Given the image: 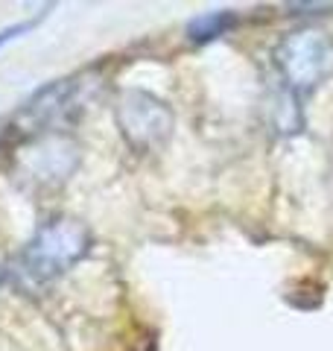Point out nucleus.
Returning <instances> with one entry per match:
<instances>
[{
    "instance_id": "nucleus-1",
    "label": "nucleus",
    "mask_w": 333,
    "mask_h": 351,
    "mask_svg": "<svg viewBox=\"0 0 333 351\" xmlns=\"http://www.w3.org/2000/svg\"><path fill=\"white\" fill-rule=\"evenodd\" d=\"M88 252H91L88 226L73 217H53L32 234V240L18 255L15 278L27 290L47 287L50 281L73 269Z\"/></svg>"
},
{
    "instance_id": "nucleus-2",
    "label": "nucleus",
    "mask_w": 333,
    "mask_h": 351,
    "mask_svg": "<svg viewBox=\"0 0 333 351\" xmlns=\"http://www.w3.org/2000/svg\"><path fill=\"white\" fill-rule=\"evenodd\" d=\"M275 68L295 97L316 91L333 71V44L321 29H293L275 47Z\"/></svg>"
},
{
    "instance_id": "nucleus-3",
    "label": "nucleus",
    "mask_w": 333,
    "mask_h": 351,
    "mask_svg": "<svg viewBox=\"0 0 333 351\" xmlns=\"http://www.w3.org/2000/svg\"><path fill=\"white\" fill-rule=\"evenodd\" d=\"M114 123L123 141L138 152L164 147L173 135L175 114L166 100L143 88H123L114 100Z\"/></svg>"
},
{
    "instance_id": "nucleus-4",
    "label": "nucleus",
    "mask_w": 333,
    "mask_h": 351,
    "mask_svg": "<svg viewBox=\"0 0 333 351\" xmlns=\"http://www.w3.org/2000/svg\"><path fill=\"white\" fill-rule=\"evenodd\" d=\"M91 76H68V80H56L44 85L24 103L18 114V123L24 126L29 135L38 132H62L64 123H71L85 108L88 97H91Z\"/></svg>"
},
{
    "instance_id": "nucleus-5",
    "label": "nucleus",
    "mask_w": 333,
    "mask_h": 351,
    "mask_svg": "<svg viewBox=\"0 0 333 351\" xmlns=\"http://www.w3.org/2000/svg\"><path fill=\"white\" fill-rule=\"evenodd\" d=\"M18 164L38 188H59L79 167V144L64 132H38L18 149Z\"/></svg>"
},
{
    "instance_id": "nucleus-6",
    "label": "nucleus",
    "mask_w": 333,
    "mask_h": 351,
    "mask_svg": "<svg viewBox=\"0 0 333 351\" xmlns=\"http://www.w3.org/2000/svg\"><path fill=\"white\" fill-rule=\"evenodd\" d=\"M231 21H234V15L231 12H210L205 18H196L190 24V38L193 41H210V38H219L225 36Z\"/></svg>"
},
{
    "instance_id": "nucleus-7",
    "label": "nucleus",
    "mask_w": 333,
    "mask_h": 351,
    "mask_svg": "<svg viewBox=\"0 0 333 351\" xmlns=\"http://www.w3.org/2000/svg\"><path fill=\"white\" fill-rule=\"evenodd\" d=\"M36 24H38V18H29V21H21V24H12V27L0 29V47H6V44L12 41V38H18V36H24V32H29Z\"/></svg>"
},
{
    "instance_id": "nucleus-8",
    "label": "nucleus",
    "mask_w": 333,
    "mask_h": 351,
    "mask_svg": "<svg viewBox=\"0 0 333 351\" xmlns=\"http://www.w3.org/2000/svg\"><path fill=\"white\" fill-rule=\"evenodd\" d=\"M3 276H6V272H3V267H0V284H3Z\"/></svg>"
}]
</instances>
